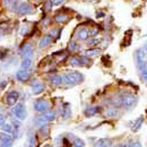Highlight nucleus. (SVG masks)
I'll return each instance as SVG.
<instances>
[{"mask_svg":"<svg viewBox=\"0 0 147 147\" xmlns=\"http://www.w3.org/2000/svg\"><path fill=\"white\" fill-rule=\"evenodd\" d=\"M0 128L1 130L3 131V132H7V134H11L13 132V126L10 125V123H3V125H1L0 126Z\"/></svg>","mask_w":147,"mask_h":147,"instance_id":"nucleus-24","label":"nucleus"},{"mask_svg":"<svg viewBox=\"0 0 147 147\" xmlns=\"http://www.w3.org/2000/svg\"><path fill=\"white\" fill-rule=\"evenodd\" d=\"M70 115H71V110H70L69 105L66 104L65 108H63V111H62V118L63 119H68V118H70Z\"/></svg>","mask_w":147,"mask_h":147,"instance_id":"nucleus-23","label":"nucleus"},{"mask_svg":"<svg viewBox=\"0 0 147 147\" xmlns=\"http://www.w3.org/2000/svg\"><path fill=\"white\" fill-rule=\"evenodd\" d=\"M74 146L85 147V143H84V140L80 139V138H75V140H74Z\"/></svg>","mask_w":147,"mask_h":147,"instance_id":"nucleus-27","label":"nucleus"},{"mask_svg":"<svg viewBox=\"0 0 147 147\" xmlns=\"http://www.w3.org/2000/svg\"><path fill=\"white\" fill-rule=\"evenodd\" d=\"M34 110L38 113H44L45 111L49 110V102L47 100L40 98L34 102Z\"/></svg>","mask_w":147,"mask_h":147,"instance_id":"nucleus-6","label":"nucleus"},{"mask_svg":"<svg viewBox=\"0 0 147 147\" xmlns=\"http://www.w3.org/2000/svg\"><path fill=\"white\" fill-rule=\"evenodd\" d=\"M98 34V28H96V27H94V28H92L91 31H90V36H96Z\"/></svg>","mask_w":147,"mask_h":147,"instance_id":"nucleus-32","label":"nucleus"},{"mask_svg":"<svg viewBox=\"0 0 147 147\" xmlns=\"http://www.w3.org/2000/svg\"><path fill=\"white\" fill-rule=\"evenodd\" d=\"M88 62V59L85 57H71L69 59V65L76 66V67H80V66H85Z\"/></svg>","mask_w":147,"mask_h":147,"instance_id":"nucleus-8","label":"nucleus"},{"mask_svg":"<svg viewBox=\"0 0 147 147\" xmlns=\"http://www.w3.org/2000/svg\"><path fill=\"white\" fill-rule=\"evenodd\" d=\"M31 67H32V58H24L20 62V69L30 70Z\"/></svg>","mask_w":147,"mask_h":147,"instance_id":"nucleus-17","label":"nucleus"},{"mask_svg":"<svg viewBox=\"0 0 147 147\" xmlns=\"http://www.w3.org/2000/svg\"><path fill=\"white\" fill-rule=\"evenodd\" d=\"M5 121H6V117H5L3 114H1V113H0V126H1V125H3V123H5Z\"/></svg>","mask_w":147,"mask_h":147,"instance_id":"nucleus-35","label":"nucleus"},{"mask_svg":"<svg viewBox=\"0 0 147 147\" xmlns=\"http://www.w3.org/2000/svg\"><path fill=\"white\" fill-rule=\"evenodd\" d=\"M20 55L22 58H32L33 55V45L31 43H25L22 48V51H20Z\"/></svg>","mask_w":147,"mask_h":147,"instance_id":"nucleus-9","label":"nucleus"},{"mask_svg":"<svg viewBox=\"0 0 147 147\" xmlns=\"http://www.w3.org/2000/svg\"><path fill=\"white\" fill-rule=\"evenodd\" d=\"M11 142H2L1 143V147H11Z\"/></svg>","mask_w":147,"mask_h":147,"instance_id":"nucleus-33","label":"nucleus"},{"mask_svg":"<svg viewBox=\"0 0 147 147\" xmlns=\"http://www.w3.org/2000/svg\"><path fill=\"white\" fill-rule=\"evenodd\" d=\"M78 49H79V45L77 44V42L74 41V40H71V41L69 42V44H68V50L71 51V52H74V51H77Z\"/></svg>","mask_w":147,"mask_h":147,"instance_id":"nucleus-25","label":"nucleus"},{"mask_svg":"<svg viewBox=\"0 0 147 147\" xmlns=\"http://www.w3.org/2000/svg\"><path fill=\"white\" fill-rule=\"evenodd\" d=\"M3 2L6 3V6H9L10 5V0H3Z\"/></svg>","mask_w":147,"mask_h":147,"instance_id":"nucleus-39","label":"nucleus"},{"mask_svg":"<svg viewBox=\"0 0 147 147\" xmlns=\"http://www.w3.org/2000/svg\"><path fill=\"white\" fill-rule=\"evenodd\" d=\"M136 61H137V67L139 70H143L144 68L147 67V60H146V53L144 50L139 49L136 52Z\"/></svg>","mask_w":147,"mask_h":147,"instance_id":"nucleus-5","label":"nucleus"},{"mask_svg":"<svg viewBox=\"0 0 147 147\" xmlns=\"http://www.w3.org/2000/svg\"><path fill=\"white\" fill-rule=\"evenodd\" d=\"M88 36H90V30H88L87 27L83 26V27L78 28V31H77V37H78L79 40L85 41V40L88 38Z\"/></svg>","mask_w":147,"mask_h":147,"instance_id":"nucleus-13","label":"nucleus"},{"mask_svg":"<svg viewBox=\"0 0 147 147\" xmlns=\"http://www.w3.org/2000/svg\"><path fill=\"white\" fill-rule=\"evenodd\" d=\"M44 90H45V85L38 82L37 79H34V82L32 83V93L37 95V94H41Z\"/></svg>","mask_w":147,"mask_h":147,"instance_id":"nucleus-11","label":"nucleus"},{"mask_svg":"<svg viewBox=\"0 0 147 147\" xmlns=\"http://www.w3.org/2000/svg\"><path fill=\"white\" fill-rule=\"evenodd\" d=\"M62 80L66 85L74 86V85L80 84L84 80V76L79 71H69V73H66L62 75Z\"/></svg>","mask_w":147,"mask_h":147,"instance_id":"nucleus-2","label":"nucleus"},{"mask_svg":"<svg viewBox=\"0 0 147 147\" xmlns=\"http://www.w3.org/2000/svg\"><path fill=\"white\" fill-rule=\"evenodd\" d=\"M13 114L18 120H24L26 118V115H27V111H26L24 103H16L14 105V108H13Z\"/></svg>","mask_w":147,"mask_h":147,"instance_id":"nucleus-4","label":"nucleus"},{"mask_svg":"<svg viewBox=\"0 0 147 147\" xmlns=\"http://www.w3.org/2000/svg\"><path fill=\"white\" fill-rule=\"evenodd\" d=\"M50 82H51V84H53L55 86H59V85H61V84L63 83L62 76H61V75H58V74L52 75V76L50 77Z\"/></svg>","mask_w":147,"mask_h":147,"instance_id":"nucleus-18","label":"nucleus"},{"mask_svg":"<svg viewBox=\"0 0 147 147\" xmlns=\"http://www.w3.org/2000/svg\"><path fill=\"white\" fill-rule=\"evenodd\" d=\"M28 144L32 145L33 147L35 145V137H34L33 134H30V135H28Z\"/></svg>","mask_w":147,"mask_h":147,"instance_id":"nucleus-29","label":"nucleus"},{"mask_svg":"<svg viewBox=\"0 0 147 147\" xmlns=\"http://www.w3.org/2000/svg\"><path fill=\"white\" fill-rule=\"evenodd\" d=\"M1 37H2V34H1V33H0V38H1Z\"/></svg>","mask_w":147,"mask_h":147,"instance_id":"nucleus-42","label":"nucleus"},{"mask_svg":"<svg viewBox=\"0 0 147 147\" xmlns=\"http://www.w3.org/2000/svg\"><path fill=\"white\" fill-rule=\"evenodd\" d=\"M19 98V93L17 91H11L8 93L7 97H6V102L8 105H15L17 103Z\"/></svg>","mask_w":147,"mask_h":147,"instance_id":"nucleus-10","label":"nucleus"},{"mask_svg":"<svg viewBox=\"0 0 147 147\" xmlns=\"http://www.w3.org/2000/svg\"><path fill=\"white\" fill-rule=\"evenodd\" d=\"M100 52H101L100 49H88L84 52V55L86 57H95V55H100Z\"/></svg>","mask_w":147,"mask_h":147,"instance_id":"nucleus-21","label":"nucleus"},{"mask_svg":"<svg viewBox=\"0 0 147 147\" xmlns=\"http://www.w3.org/2000/svg\"><path fill=\"white\" fill-rule=\"evenodd\" d=\"M118 114V110L115 109V108H109L107 112H105V115L107 117H109V118H113V117H115Z\"/></svg>","mask_w":147,"mask_h":147,"instance_id":"nucleus-26","label":"nucleus"},{"mask_svg":"<svg viewBox=\"0 0 147 147\" xmlns=\"http://www.w3.org/2000/svg\"><path fill=\"white\" fill-rule=\"evenodd\" d=\"M63 2H65V0H52V3H53L55 6H59V5L63 3Z\"/></svg>","mask_w":147,"mask_h":147,"instance_id":"nucleus-34","label":"nucleus"},{"mask_svg":"<svg viewBox=\"0 0 147 147\" xmlns=\"http://www.w3.org/2000/svg\"><path fill=\"white\" fill-rule=\"evenodd\" d=\"M55 119V112L52 110H48L45 111L44 113H42L41 115H38L35 118V120H34V123L36 125V126H43V125H45V123H48V122H50V121H53Z\"/></svg>","mask_w":147,"mask_h":147,"instance_id":"nucleus-3","label":"nucleus"},{"mask_svg":"<svg viewBox=\"0 0 147 147\" xmlns=\"http://www.w3.org/2000/svg\"><path fill=\"white\" fill-rule=\"evenodd\" d=\"M27 30H28V27H27V26H24V27H22V32H20V33H22V35H25Z\"/></svg>","mask_w":147,"mask_h":147,"instance_id":"nucleus-37","label":"nucleus"},{"mask_svg":"<svg viewBox=\"0 0 147 147\" xmlns=\"http://www.w3.org/2000/svg\"><path fill=\"white\" fill-rule=\"evenodd\" d=\"M94 147H112V142L108 138H101L94 143Z\"/></svg>","mask_w":147,"mask_h":147,"instance_id":"nucleus-14","label":"nucleus"},{"mask_svg":"<svg viewBox=\"0 0 147 147\" xmlns=\"http://www.w3.org/2000/svg\"><path fill=\"white\" fill-rule=\"evenodd\" d=\"M113 147H128V146H127V144H119V145H115V146Z\"/></svg>","mask_w":147,"mask_h":147,"instance_id":"nucleus-38","label":"nucleus"},{"mask_svg":"<svg viewBox=\"0 0 147 147\" xmlns=\"http://www.w3.org/2000/svg\"><path fill=\"white\" fill-rule=\"evenodd\" d=\"M51 42H52V37L50 36V35H45V36L42 37L41 41L38 42V48H40V49H44V48H47Z\"/></svg>","mask_w":147,"mask_h":147,"instance_id":"nucleus-15","label":"nucleus"},{"mask_svg":"<svg viewBox=\"0 0 147 147\" xmlns=\"http://www.w3.org/2000/svg\"><path fill=\"white\" fill-rule=\"evenodd\" d=\"M143 122H144V117H139V118H138L137 120H135V122L132 123V126H131V130H132L134 132H137L139 129L142 128Z\"/></svg>","mask_w":147,"mask_h":147,"instance_id":"nucleus-16","label":"nucleus"},{"mask_svg":"<svg viewBox=\"0 0 147 147\" xmlns=\"http://www.w3.org/2000/svg\"><path fill=\"white\" fill-rule=\"evenodd\" d=\"M45 147H53V146H51V145H47Z\"/></svg>","mask_w":147,"mask_h":147,"instance_id":"nucleus-41","label":"nucleus"},{"mask_svg":"<svg viewBox=\"0 0 147 147\" xmlns=\"http://www.w3.org/2000/svg\"><path fill=\"white\" fill-rule=\"evenodd\" d=\"M100 41L98 40H96V38H94V40H92L91 42H88V45H95V44H97Z\"/></svg>","mask_w":147,"mask_h":147,"instance_id":"nucleus-36","label":"nucleus"},{"mask_svg":"<svg viewBox=\"0 0 147 147\" xmlns=\"http://www.w3.org/2000/svg\"><path fill=\"white\" fill-rule=\"evenodd\" d=\"M115 104L120 108H123L126 110H130L131 108H134L137 103V96L132 93H123L122 95H120L115 101Z\"/></svg>","mask_w":147,"mask_h":147,"instance_id":"nucleus-1","label":"nucleus"},{"mask_svg":"<svg viewBox=\"0 0 147 147\" xmlns=\"http://www.w3.org/2000/svg\"><path fill=\"white\" fill-rule=\"evenodd\" d=\"M74 147H79V146H74Z\"/></svg>","mask_w":147,"mask_h":147,"instance_id":"nucleus-44","label":"nucleus"},{"mask_svg":"<svg viewBox=\"0 0 147 147\" xmlns=\"http://www.w3.org/2000/svg\"><path fill=\"white\" fill-rule=\"evenodd\" d=\"M69 20V16L66 14H57L55 16V22L58 24H63Z\"/></svg>","mask_w":147,"mask_h":147,"instance_id":"nucleus-19","label":"nucleus"},{"mask_svg":"<svg viewBox=\"0 0 147 147\" xmlns=\"http://www.w3.org/2000/svg\"><path fill=\"white\" fill-rule=\"evenodd\" d=\"M98 112H100V108L98 107H90V108H87L85 110V115L86 117H93V115H95Z\"/></svg>","mask_w":147,"mask_h":147,"instance_id":"nucleus-20","label":"nucleus"},{"mask_svg":"<svg viewBox=\"0 0 147 147\" xmlns=\"http://www.w3.org/2000/svg\"><path fill=\"white\" fill-rule=\"evenodd\" d=\"M146 51H147V43H146Z\"/></svg>","mask_w":147,"mask_h":147,"instance_id":"nucleus-43","label":"nucleus"},{"mask_svg":"<svg viewBox=\"0 0 147 147\" xmlns=\"http://www.w3.org/2000/svg\"><path fill=\"white\" fill-rule=\"evenodd\" d=\"M30 71L25 70V69H19L18 71L16 73V78L19 82H27L30 79Z\"/></svg>","mask_w":147,"mask_h":147,"instance_id":"nucleus-12","label":"nucleus"},{"mask_svg":"<svg viewBox=\"0 0 147 147\" xmlns=\"http://www.w3.org/2000/svg\"><path fill=\"white\" fill-rule=\"evenodd\" d=\"M25 147H33V146H32V145H30V144H26V145H25Z\"/></svg>","mask_w":147,"mask_h":147,"instance_id":"nucleus-40","label":"nucleus"},{"mask_svg":"<svg viewBox=\"0 0 147 147\" xmlns=\"http://www.w3.org/2000/svg\"><path fill=\"white\" fill-rule=\"evenodd\" d=\"M127 146L128 147H142V143L138 142V140H136V142H131V143L127 144Z\"/></svg>","mask_w":147,"mask_h":147,"instance_id":"nucleus-31","label":"nucleus"},{"mask_svg":"<svg viewBox=\"0 0 147 147\" xmlns=\"http://www.w3.org/2000/svg\"><path fill=\"white\" fill-rule=\"evenodd\" d=\"M13 125H14V129L15 130H18L20 128V120H18L17 118L13 120Z\"/></svg>","mask_w":147,"mask_h":147,"instance_id":"nucleus-30","label":"nucleus"},{"mask_svg":"<svg viewBox=\"0 0 147 147\" xmlns=\"http://www.w3.org/2000/svg\"><path fill=\"white\" fill-rule=\"evenodd\" d=\"M0 140H1V143L2 142H11L13 140V137H11V135L10 134H7V132H1L0 134Z\"/></svg>","mask_w":147,"mask_h":147,"instance_id":"nucleus-22","label":"nucleus"},{"mask_svg":"<svg viewBox=\"0 0 147 147\" xmlns=\"http://www.w3.org/2000/svg\"><path fill=\"white\" fill-rule=\"evenodd\" d=\"M52 6H53L52 0H47V2H45V5H44V9H45V11H50L51 8H52Z\"/></svg>","mask_w":147,"mask_h":147,"instance_id":"nucleus-28","label":"nucleus"},{"mask_svg":"<svg viewBox=\"0 0 147 147\" xmlns=\"http://www.w3.org/2000/svg\"><path fill=\"white\" fill-rule=\"evenodd\" d=\"M16 11L19 15H30L33 13V7L27 2H22V3H18Z\"/></svg>","mask_w":147,"mask_h":147,"instance_id":"nucleus-7","label":"nucleus"}]
</instances>
